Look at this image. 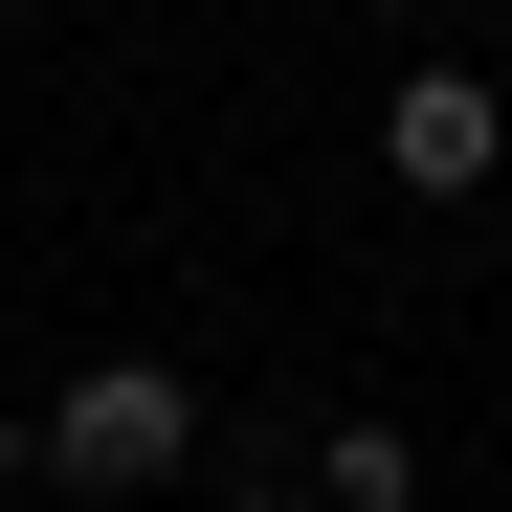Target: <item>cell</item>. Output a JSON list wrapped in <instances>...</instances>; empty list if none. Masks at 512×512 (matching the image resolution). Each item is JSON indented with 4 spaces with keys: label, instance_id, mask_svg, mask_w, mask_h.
<instances>
[{
    "label": "cell",
    "instance_id": "obj_5",
    "mask_svg": "<svg viewBox=\"0 0 512 512\" xmlns=\"http://www.w3.org/2000/svg\"><path fill=\"white\" fill-rule=\"evenodd\" d=\"M379 23H423V0H379Z\"/></svg>",
    "mask_w": 512,
    "mask_h": 512
},
{
    "label": "cell",
    "instance_id": "obj_4",
    "mask_svg": "<svg viewBox=\"0 0 512 512\" xmlns=\"http://www.w3.org/2000/svg\"><path fill=\"white\" fill-rule=\"evenodd\" d=\"M0 45H23V0H0Z\"/></svg>",
    "mask_w": 512,
    "mask_h": 512
},
{
    "label": "cell",
    "instance_id": "obj_3",
    "mask_svg": "<svg viewBox=\"0 0 512 512\" xmlns=\"http://www.w3.org/2000/svg\"><path fill=\"white\" fill-rule=\"evenodd\" d=\"M312 490L334 512H423V446H401V423H312Z\"/></svg>",
    "mask_w": 512,
    "mask_h": 512
},
{
    "label": "cell",
    "instance_id": "obj_2",
    "mask_svg": "<svg viewBox=\"0 0 512 512\" xmlns=\"http://www.w3.org/2000/svg\"><path fill=\"white\" fill-rule=\"evenodd\" d=\"M379 156H401V201H490L512 179V90H490V67H401Z\"/></svg>",
    "mask_w": 512,
    "mask_h": 512
},
{
    "label": "cell",
    "instance_id": "obj_1",
    "mask_svg": "<svg viewBox=\"0 0 512 512\" xmlns=\"http://www.w3.org/2000/svg\"><path fill=\"white\" fill-rule=\"evenodd\" d=\"M23 468L90 490V512H156V490L201 468V379H179V357H67V379L23 401Z\"/></svg>",
    "mask_w": 512,
    "mask_h": 512
}]
</instances>
